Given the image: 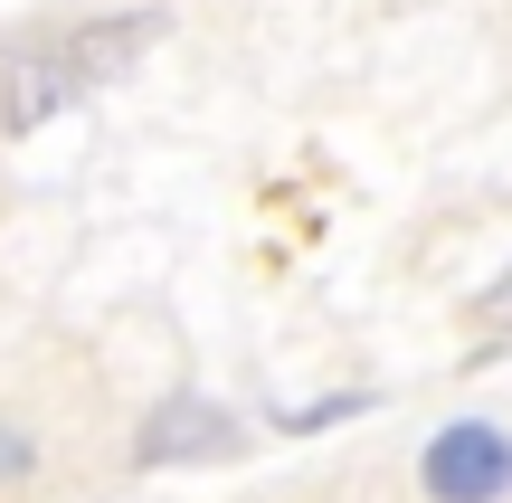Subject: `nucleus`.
<instances>
[{
	"mask_svg": "<svg viewBox=\"0 0 512 503\" xmlns=\"http://www.w3.org/2000/svg\"><path fill=\"white\" fill-rule=\"evenodd\" d=\"M361 409H370V399H361V390H351V399H323V409H294V418H285V428H294V437H304V428H332V418H361Z\"/></svg>",
	"mask_w": 512,
	"mask_h": 503,
	"instance_id": "0eeeda50",
	"label": "nucleus"
},
{
	"mask_svg": "<svg viewBox=\"0 0 512 503\" xmlns=\"http://www.w3.org/2000/svg\"><path fill=\"white\" fill-rule=\"evenodd\" d=\"M475 323H484V333H494V342L512 333V266H503L494 285H484V304H475Z\"/></svg>",
	"mask_w": 512,
	"mask_h": 503,
	"instance_id": "39448f33",
	"label": "nucleus"
},
{
	"mask_svg": "<svg viewBox=\"0 0 512 503\" xmlns=\"http://www.w3.org/2000/svg\"><path fill=\"white\" fill-rule=\"evenodd\" d=\"M418 485L437 503H503L512 494V437L494 428V418H456V428L427 437Z\"/></svg>",
	"mask_w": 512,
	"mask_h": 503,
	"instance_id": "f257e3e1",
	"label": "nucleus"
},
{
	"mask_svg": "<svg viewBox=\"0 0 512 503\" xmlns=\"http://www.w3.org/2000/svg\"><path fill=\"white\" fill-rule=\"evenodd\" d=\"M76 95H86V76H76L67 38H38V48H19L10 67H0V124L29 133V124H48V114H67Z\"/></svg>",
	"mask_w": 512,
	"mask_h": 503,
	"instance_id": "7ed1b4c3",
	"label": "nucleus"
},
{
	"mask_svg": "<svg viewBox=\"0 0 512 503\" xmlns=\"http://www.w3.org/2000/svg\"><path fill=\"white\" fill-rule=\"evenodd\" d=\"M29 466H38V437L29 428H0V485H19Z\"/></svg>",
	"mask_w": 512,
	"mask_h": 503,
	"instance_id": "423d86ee",
	"label": "nucleus"
},
{
	"mask_svg": "<svg viewBox=\"0 0 512 503\" xmlns=\"http://www.w3.org/2000/svg\"><path fill=\"white\" fill-rule=\"evenodd\" d=\"M238 447H247V428L219 399H162V409L143 418V437H133L143 466H219V456H238Z\"/></svg>",
	"mask_w": 512,
	"mask_h": 503,
	"instance_id": "f03ea898",
	"label": "nucleus"
},
{
	"mask_svg": "<svg viewBox=\"0 0 512 503\" xmlns=\"http://www.w3.org/2000/svg\"><path fill=\"white\" fill-rule=\"evenodd\" d=\"M152 38H162V19L133 10V19H95V29H76V38H67V57H76V76L95 86V76H124L133 57L152 48Z\"/></svg>",
	"mask_w": 512,
	"mask_h": 503,
	"instance_id": "20e7f679",
	"label": "nucleus"
}]
</instances>
